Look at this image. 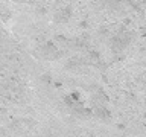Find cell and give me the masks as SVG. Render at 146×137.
Masks as SVG:
<instances>
[{"mask_svg":"<svg viewBox=\"0 0 146 137\" xmlns=\"http://www.w3.org/2000/svg\"><path fill=\"white\" fill-rule=\"evenodd\" d=\"M43 53H44V57L47 59H55V58L59 57V50H58V47L53 43H47V44H46L43 47Z\"/></svg>","mask_w":146,"mask_h":137,"instance_id":"cell-2","label":"cell"},{"mask_svg":"<svg viewBox=\"0 0 146 137\" xmlns=\"http://www.w3.org/2000/svg\"><path fill=\"white\" fill-rule=\"evenodd\" d=\"M70 17H72L70 8H64V9H61V11L56 12V15H55V21H58V23H66V21L70 20Z\"/></svg>","mask_w":146,"mask_h":137,"instance_id":"cell-3","label":"cell"},{"mask_svg":"<svg viewBox=\"0 0 146 137\" xmlns=\"http://www.w3.org/2000/svg\"><path fill=\"white\" fill-rule=\"evenodd\" d=\"M91 113H93L98 119H107V117H110V111L105 107H94Z\"/></svg>","mask_w":146,"mask_h":137,"instance_id":"cell-4","label":"cell"},{"mask_svg":"<svg viewBox=\"0 0 146 137\" xmlns=\"http://www.w3.org/2000/svg\"><path fill=\"white\" fill-rule=\"evenodd\" d=\"M129 41H131V37L128 34H117L116 37H113L111 44L114 50H122L129 44Z\"/></svg>","mask_w":146,"mask_h":137,"instance_id":"cell-1","label":"cell"}]
</instances>
